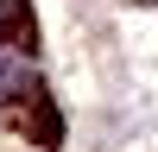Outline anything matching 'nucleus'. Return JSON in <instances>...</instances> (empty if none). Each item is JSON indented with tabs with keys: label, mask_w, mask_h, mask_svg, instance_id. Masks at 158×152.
Here are the masks:
<instances>
[{
	"label": "nucleus",
	"mask_w": 158,
	"mask_h": 152,
	"mask_svg": "<svg viewBox=\"0 0 158 152\" xmlns=\"http://www.w3.org/2000/svg\"><path fill=\"white\" fill-rule=\"evenodd\" d=\"M25 25V0H0V44H13Z\"/></svg>",
	"instance_id": "nucleus-2"
},
{
	"label": "nucleus",
	"mask_w": 158,
	"mask_h": 152,
	"mask_svg": "<svg viewBox=\"0 0 158 152\" xmlns=\"http://www.w3.org/2000/svg\"><path fill=\"white\" fill-rule=\"evenodd\" d=\"M32 95H38V70H32V57L0 44V101H32Z\"/></svg>",
	"instance_id": "nucleus-1"
}]
</instances>
